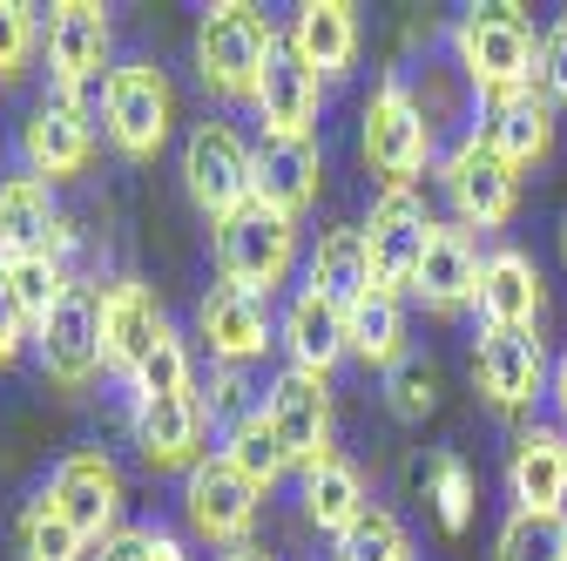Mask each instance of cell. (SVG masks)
<instances>
[{
    "instance_id": "6da1fadb",
    "label": "cell",
    "mask_w": 567,
    "mask_h": 561,
    "mask_svg": "<svg viewBox=\"0 0 567 561\" xmlns=\"http://www.w3.org/2000/svg\"><path fill=\"white\" fill-rule=\"evenodd\" d=\"M453 61H460V75L480 89V102H501V95L534 89L540 34L527 28L520 8H466L453 21Z\"/></svg>"
},
{
    "instance_id": "7a4b0ae2",
    "label": "cell",
    "mask_w": 567,
    "mask_h": 561,
    "mask_svg": "<svg viewBox=\"0 0 567 561\" xmlns=\"http://www.w3.org/2000/svg\"><path fill=\"white\" fill-rule=\"evenodd\" d=\"M277 48L284 41H277V28L257 8L217 0V8H203V28H196V75H203V89L217 102H250Z\"/></svg>"
},
{
    "instance_id": "3957f363",
    "label": "cell",
    "mask_w": 567,
    "mask_h": 561,
    "mask_svg": "<svg viewBox=\"0 0 567 561\" xmlns=\"http://www.w3.org/2000/svg\"><path fill=\"white\" fill-rule=\"evenodd\" d=\"M359 150H365V170L385 190H419L425 163H433V122H425V109H419L405 75H385L372 89L365 122H359Z\"/></svg>"
},
{
    "instance_id": "277c9868",
    "label": "cell",
    "mask_w": 567,
    "mask_h": 561,
    "mask_svg": "<svg viewBox=\"0 0 567 561\" xmlns=\"http://www.w3.org/2000/svg\"><path fill=\"white\" fill-rule=\"evenodd\" d=\"M176 129V89L156 61H122L102 95V135L122 163H156Z\"/></svg>"
},
{
    "instance_id": "5b68a950",
    "label": "cell",
    "mask_w": 567,
    "mask_h": 561,
    "mask_svg": "<svg viewBox=\"0 0 567 561\" xmlns=\"http://www.w3.org/2000/svg\"><path fill=\"white\" fill-rule=\"evenodd\" d=\"M109 54H115V28H109V8L95 0H61L48 14V75H54V95L61 102H82L102 115V95H109Z\"/></svg>"
},
{
    "instance_id": "8992f818",
    "label": "cell",
    "mask_w": 567,
    "mask_h": 561,
    "mask_svg": "<svg viewBox=\"0 0 567 561\" xmlns=\"http://www.w3.org/2000/svg\"><path fill=\"white\" fill-rule=\"evenodd\" d=\"M183 190H189V203L203 210L209 224H224V217H237L244 203H257V150L237 135V122L209 115V122L189 129V143H183Z\"/></svg>"
},
{
    "instance_id": "52a82bcc",
    "label": "cell",
    "mask_w": 567,
    "mask_h": 561,
    "mask_svg": "<svg viewBox=\"0 0 567 561\" xmlns=\"http://www.w3.org/2000/svg\"><path fill=\"white\" fill-rule=\"evenodd\" d=\"M217 271H224V285L270 298L298 271V217H284L270 203H244L237 217L217 224Z\"/></svg>"
},
{
    "instance_id": "ba28073f",
    "label": "cell",
    "mask_w": 567,
    "mask_h": 561,
    "mask_svg": "<svg viewBox=\"0 0 567 561\" xmlns=\"http://www.w3.org/2000/svg\"><path fill=\"white\" fill-rule=\"evenodd\" d=\"M264 427L284 453V467L291 473H311L318 460H331V379L318 373H298V366H284L264 392Z\"/></svg>"
},
{
    "instance_id": "9c48e42d",
    "label": "cell",
    "mask_w": 567,
    "mask_h": 561,
    "mask_svg": "<svg viewBox=\"0 0 567 561\" xmlns=\"http://www.w3.org/2000/svg\"><path fill=\"white\" fill-rule=\"evenodd\" d=\"M34 353L54 392H89L102 359V285H68V298L48 312V325L34 332Z\"/></svg>"
},
{
    "instance_id": "30bf717a",
    "label": "cell",
    "mask_w": 567,
    "mask_h": 561,
    "mask_svg": "<svg viewBox=\"0 0 567 561\" xmlns=\"http://www.w3.org/2000/svg\"><path fill=\"white\" fill-rule=\"evenodd\" d=\"M440 190H446L453 217L466 231H501V224H514V210H520V176L493 156L473 129L440 156Z\"/></svg>"
},
{
    "instance_id": "8fae6325",
    "label": "cell",
    "mask_w": 567,
    "mask_h": 561,
    "mask_svg": "<svg viewBox=\"0 0 567 561\" xmlns=\"http://www.w3.org/2000/svg\"><path fill=\"white\" fill-rule=\"evenodd\" d=\"M257 508L264 494L224 460V453H209L203 467L183 473V521L196 541L209 548H250V528H257Z\"/></svg>"
},
{
    "instance_id": "7c38bea8",
    "label": "cell",
    "mask_w": 567,
    "mask_h": 561,
    "mask_svg": "<svg viewBox=\"0 0 567 561\" xmlns=\"http://www.w3.org/2000/svg\"><path fill=\"white\" fill-rule=\"evenodd\" d=\"M128 427H135V447H142V467L150 473H189L209 460L203 392H135Z\"/></svg>"
},
{
    "instance_id": "4fadbf2b",
    "label": "cell",
    "mask_w": 567,
    "mask_h": 561,
    "mask_svg": "<svg viewBox=\"0 0 567 561\" xmlns=\"http://www.w3.org/2000/svg\"><path fill=\"white\" fill-rule=\"evenodd\" d=\"M554 359L540 332H480L473 345V386L493 412H534V399H547Z\"/></svg>"
},
{
    "instance_id": "5bb4252c",
    "label": "cell",
    "mask_w": 567,
    "mask_h": 561,
    "mask_svg": "<svg viewBox=\"0 0 567 561\" xmlns=\"http://www.w3.org/2000/svg\"><path fill=\"white\" fill-rule=\"evenodd\" d=\"M433 224H440V217L425 210L419 190H379L372 224H365V244H372V285H379V292H412Z\"/></svg>"
},
{
    "instance_id": "9a60e30c",
    "label": "cell",
    "mask_w": 567,
    "mask_h": 561,
    "mask_svg": "<svg viewBox=\"0 0 567 561\" xmlns=\"http://www.w3.org/2000/svg\"><path fill=\"white\" fill-rule=\"evenodd\" d=\"M68 244H75V231H68L61 203H54V183L41 176H0V264H21V257H54L68 264Z\"/></svg>"
},
{
    "instance_id": "2e32d148",
    "label": "cell",
    "mask_w": 567,
    "mask_h": 561,
    "mask_svg": "<svg viewBox=\"0 0 567 561\" xmlns=\"http://www.w3.org/2000/svg\"><path fill=\"white\" fill-rule=\"evenodd\" d=\"M196 338H203V353L217 359V366H250L264 359L270 345H277V325H270V298L244 292V285H209L196 298Z\"/></svg>"
},
{
    "instance_id": "e0dca14e",
    "label": "cell",
    "mask_w": 567,
    "mask_h": 561,
    "mask_svg": "<svg viewBox=\"0 0 567 561\" xmlns=\"http://www.w3.org/2000/svg\"><path fill=\"white\" fill-rule=\"evenodd\" d=\"M48 494L61 501V514L75 521L95 548L122 528V467H115L102 447H75V453H61V467L48 473Z\"/></svg>"
},
{
    "instance_id": "ac0fdd59",
    "label": "cell",
    "mask_w": 567,
    "mask_h": 561,
    "mask_svg": "<svg viewBox=\"0 0 567 561\" xmlns=\"http://www.w3.org/2000/svg\"><path fill=\"white\" fill-rule=\"evenodd\" d=\"M89 156H95V109L48 95V102L21 122V163H28V176L68 183V176L89 170Z\"/></svg>"
},
{
    "instance_id": "d6986e66",
    "label": "cell",
    "mask_w": 567,
    "mask_h": 561,
    "mask_svg": "<svg viewBox=\"0 0 567 561\" xmlns=\"http://www.w3.org/2000/svg\"><path fill=\"white\" fill-rule=\"evenodd\" d=\"M480 237L466 224H433V237H425V257H419V277H412V298L433 312V318H460L473 312L480 298Z\"/></svg>"
},
{
    "instance_id": "ffe728a7",
    "label": "cell",
    "mask_w": 567,
    "mask_h": 561,
    "mask_svg": "<svg viewBox=\"0 0 567 561\" xmlns=\"http://www.w3.org/2000/svg\"><path fill=\"white\" fill-rule=\"evenodd\" d=\"M540 305H547V285H540V264L520 251V244H501V251H486L480 264V325L486 332H534L540 325Z\"/></svg>"
},
{
    "instance_id": "44dd1931",
    "label": "cell",
    "mask_w": 567,
    "mask_h": 561,
    "mask_svg": "<svg viewBox=\"0 0 567 561\" xmlns=\"http://www.w3.org/2000/svg\"><path fill=\"white\" fill-rule=\"evenodd\" d=\"M264 135H291V143H318V115H324V82L311 75V68L291 54V48H277L270 68H264V82L250 95Z\"/></svg>"
},
{
    "instance_id": "7402d4cb",
    "label": "cell",
    "mask_w": 567,
    "mask_h": 561,
    "mask_svg": "<svg viewBox=\"0 0 567 561\" xmlns=\"http://www.w3.org/2000/svg\"><path fill=\"white\" fill-rule=\"evenodd\" d=\"M163 305H156V292L142 285V277H115V285H102V359H109V373H122V379H135L142 373V359H150V345L163 338Z\"/></svg>"
},
{
    "instance_id": "603a6c76",
    "label": "cell",
    "mask_w": 567,
    "mask_h": 561,
    "mask_svg": "<svg viewBox=\"0 0 567 561\" xmlns=\"http://www.w3.org/2000/svg\"><path fill=\"white\" fill-rule=\"evenodd\" d=\"M473 135L520 176V170L547 163V150H554V102H547L540 89H520V95H501V102H480V129H473Z\"/></svg>"
},
{
    "instance_id": "cb8c5ba5",
    "label": "cell",
    "mask_w": 567,
    "mask_h": 561,
    "mask_svg": "<svg viewBox=\"0 0 567 561\" xmlns=\"http://www.w3.org/2000/svg\"><path fill=\"white\" fill-rule=\"evenodd\" d=\"M284 48H291L324 89L344 82L351 68H359V8H351V0H305V8L291 14Z\"/></svg>"
},
{
    "instance_id": "d4e9b609",
    "label": "cell",
    "mask_w": 567,
    "mask_h": 561,
    "mask_svg": "<svg viewBox=\"0 0 567 561\" xmlns=\"http://www.w3.org/2000/svg\"><path fill=\"white\" fill-rule=\"evenodd\" d=\"M514 514H567V427H527L507 453Z\"/></svg>"
},
{
    "instance_id": "484cf974",
    "label": "cell",
    "mask_w": 567,
    "mask_h": 561,
    "mask_svg": "<svg viewBox=\"0 0 567 561\" xmlns=\"http://www.w3.org/2000/svg\"><path fill=\"white\" fill-rule=\"evenodd\" d=\"M277 345L291 353V366L298 373H318V379H331V366L338 359H351V332H344V312L324 298V292H298L291 305H284V318H277Z\"/></svg>"
},
{
    "instance_id": "4316f807",
    "label": "cell",
    "mask_w": 567,
    "mask_h": 561,
    "mask_svg": "<svg viewBox=\"0 0 567 561\" xmlns=\"http://www.w3.org/2000/svg\"><path fill=\"white\" fill-rule=\"evenodd\" d=\"M318 183H324L318 143H291V135H264L257 143V203L284 210V217H305L318 203Z\"/></svg>"
},
{
    "instance_id": "83f0119b",
    "label": "cell",
    "mask_w": 567,
    "mask_h": 561,
    "mask_svg": "<svg viewBox=\"0 0 567 561\" xmlns=\"http://www.w3.org/2000/svg\"><path fill=\"white\" fill-rule=\"evenodd\" d=\"M298 501H305V521L311 528H324L331 541L359 521L365 508H372V494H365V473L351 467L344 453H331V460H318L311 473H298Z\"/></svg>"
},
{
    "instance_id": "f1b7e54d",
    "label": "cell",
    "mask_w": 567,
    "mask_h": 561,
    "mask_svg": "<svg viewBox=\"0 0 567 561\" xmlns=\"http://www.w3.org/2000/svg\"><path fill=\"white\" fill-rule=\"evenodd\" d=\"M305 285L324 292L338 312H351L365 292H379L372 285V244H365V231H324L318 251H311V264H305Z\"/></svg>"
},
{
    "instance_id": "f546056e",
    "label": "cell",
    "mask_w": 567,
    "mask_h": 561,
    "mask_svg": "<svg viewBox=\"0 0 567 561\" xmlns=\"http://www.w3.org/2000/svg\"><path fill=\"white\" fill-rule=\"evenodd\" d=\"M344 332H351V359L372 366V373H392L405 366V298L399 292H365L359 305L344 312Z\"/></svg>"
},
{
    "instance_id": "4dcf8cb0",
    "label": "cell",
    "mask_w": 567,
    "mask_h": 561,
    "mask_svg": "<svg viewBox=\"0 0 567 561\" xmlns=\"http://www.w3.org/2000/svg\"><path fill=\"white\" fill-rule=\"evenodd\" d=\"M14 541H21V561H95V541L61 514V501L41 494L21 508V521H14Z\"/></svg>"
},
{
    "instance_id": "1f68e13d",
    "label": "cell",
    "mask_w": 567,
    "mask_h": 561,
    "mask_svg": "<svg viewBox=\"0 0 567 561\" xmlns=\"http://www.w3.org/2000/svg\"><path fill=\"white\" fill-rule=\"evenodd\" d=\"M425 501H433L440 528L446 534H466L473 528V501H480V480L460 453H433V467H425Z\"/></svg>"
},
{
    "instance_id": "d6a6232c",
    "label": "cell",
    "mask_w": 567,
    "mask_h": 561,
    "mask_svg": "<svg viewBox=\"0 0 567 561\" xmlns=\"http://www.w3.org/2000/svg\"><path fill=\"white\" fill-rule=\"evenodd\" d=\"M8 271V292H14V305H21V318L41 332L48 325V312L68 298V285H75V277H68V264H54V257H21V264H0Z\"/></svg>"
},
{
    "instance_id": "836d02e7",
    "label": "cell",
    "mask_w": 567,
    "mask_h": 561,
    "mask_svg": "<svg viewBox=\"0 0 567 561\" xmlns=\"http://www.w3.org/2000/svg\"><path fill=\"white\" fill-rule=\"evenodd\" d=\"M493 561H567V514H507Z\"/></svg>"
},
{
    "instance_id": "e575fe53",
    "label": "cell",
    "mask_w": 567,
    "mask_h": 561,
    "mask_svg": "<svg viewBox=\"0 0 567 561\" xmlns=\"http://www.w3.org/2000/svg\"><path fill=\"white\" fill-rule=\"evenodd\" d=\"M217 453H224V460L257 487V494H270V487L291 473V467H284V453H277V440H270V427H264V412H257V419H244V427H237Z\"/></svg>"
},
{
    "instance_id": "d590c367",
    "label": "cell",
    "mask_w": 567,
    "mask_h": 561,
    "mask_svg": "<svg viewBox=\"0 0 567 561\" xmlns=\"http://www.w3.org/2000/svg\"><path fill=\"white\" fill-rule=\"evenodd\" d=\"M338 561H412V541H405L392 508H365L338 534Z\"/></svg>"
},
{
    "instance_id": "8d00e7d4",
    "label": "cell",
    "mask_w": 567,
    "mask_h": 561,
    "mask_svg": "<svg viewBox=\"0 0 567 561\" xmlns=\"http://www.w3.org/2000/svg\"><path fill=\"white\" fill-rule=\"evenodd\" d=\"M257 412H264V399L250 392L244 366H217V373H209V386H203V419H209L224 440L244 427V419H257Z\"/></svg>"
},
{
    "instance_id": "74e56055",
    "label": "cell",
    "mask_w": 567,
    "mask_h": 561,
    "mask_svg": "<svg viewBox=\"0 0 567 561\" xmlns=\"http://www.w3.org/2000/svg\"><path fill=\"white\" fill-rule=\"evenodd\" d=\"M34 48H41L34 8H28V0H0V89H14L34 68Z\"/></svg>"
},
{
    "instance_id": "f35d334b",
    "label": "cell",
    "mask_w": 567,
    "mask_h": 561,
    "mask_svg": "<svg viewBox=\"0 0 567 561\" xmlns=\"http://www.w3.org/2000/svg\"><path fill=\"white\" fill-rule=\"evenodd\" d=\"M135 392H196V373H189V345L176 325H163V338L150 345V359H142V373L128 379Z\"/></svg>"
},
{
    "instance_id": "ab89813d",
    "label": "cell",
    "mask_w": 567,
    "mask_h": 561,
    "mask_svg": "<svg viewBox=\"0 0 567 561\" xmlns=\"http://www.w3.org/2000/svg\"><path fill=\"white\" fill-rule=\"evenodd\" d=\"M95 561H189V554H183V541H176L169 528H156V521H122V528L95 548Z\"/></svg>"
},
{
    "instance_id": "60d3db41",
    "label": "cell",
    "mask_w": 567,
    "mask_h": 561,
    "mask_svg": "<svg viewBox=\"0 0 567 561\" xmlns=\"http://www.w3.org/2000/svg\"><path fill=\"white\" fill-rule=\"evenodd\" d=\"M385 406H392L399 419H425V412L440 406V373L425 366V359L392 366V373H385Z\"/></svg>"
},
{
    "instance_id": "b9f144b4",
    "label": "cell",
    "mask_w": 567,
    "mask_h": 561,
    "mask_svg": "<svg viewBox=\"0 0 567 561\" xmlns=\"http://www.w3.org/2000/svg\"><path fill=\"white\" fill-rule=\"evenodd\" d=\"M534 89L547 102H567V21H554L540 34V68H534Z\"/></svg>"
},
{
    "instance_id": "7bdbcfd3",
    "label": "cell",
    "mask_w": 567,
    "mask_h": 561,
    "mask_svg": "<svg viewBox=\"0 0 567 561\" xmlns=\"http://www.w3.org/2000/svg\"><path fill=\"white\" fill-rule=\"evenodd\" d=\"M21 345H34V325L21 318V305H14V292H8V271H0V373L21 359Z\"/></svg>"
},
{
    "instance_id": "ee69618b",
    "label": "cell",
    "mask_w": 567,
    "mask_h": 561,
    "mask_svg": "<svg viewBox=\"0 0 567 561\" xmlns=\"http://www.w3.org/2000/svg\"><path fill=\"white\" fill-rule=\"evenodd\" d=\"M547 399H554V412H560V427H567V353L554 359V379H547Z\"/></svg>"
},
{
    "instance_id": "f6af8a7d",
    "label": "cell",
    "mask_w": 567,
    "mask_h": 561,
    "mask_svg": "<svg viewBox=\"0 0 567 561\" xmlns=\"http://www.w3.org/2000/svg\"><path fill=\"white\" fill-rule=\"evenodd\" d=\"M224 561H270V554H264V548H257V541H250V548H230V554H224Z\"/></svg>"
},
{
    "instance_id": "bcb514c9",
    "label": "cell",
    "mask_w": 567,
    "mask_h": 561,
    "mask_svg": "<svg viewBox=\"0 0 567 561\" xmlns=\"http://www.w3.org/2000/svg\"><path fill=\"white\" fill-rule=\"evenodd\" d=\"M560 257H567V224H560Z\"/></svg>"
}]
</instances>
